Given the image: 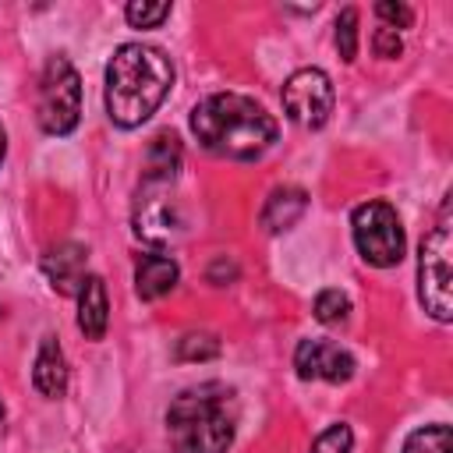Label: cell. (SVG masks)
<instances>
[{
	"instance_id": "cell-21",
	"label": "cell",
	"mask_w": 453,
	"mask_h": 453,
	"mask_svg": "<svg viewBox=\"0 0 453 453\" xmlns=\"http://www.w3.org/2000/svg\"><path fill=\"white\" fill-rule=\"evenodd\" d=\"M354 446V435L347 425H329L315 442H311V453H350Z\"/></svg>"
},
{
	"instance_id": "cell-11",
	"label": "cell",
	"mask_w": 453,
	"mask_h": 453,
	"mask_svg": "<svg viewBox=\"0 0 453 453\" xmlns=\"http://www.w3.org/2000/svg\"><path fill=\"white\" fill-rule=\"evenodd\" d=\"M177 262L170 255H142L134 262V290L142 301H156L163 294H170L177 287Z\"/></svg>"
},
{
	"instance_id": "cell-18",
	"label": "cell",
	"mask_w": 453,
	"mask_h": 453,
	"mask_svg": "<svg viewBox=\"0 0 453 453\" xmlns=\"http://www.w3.org/2000/svg\"><path fill=\"white\" fill-rule=\"evenodd\" d=\"M347 311H350V301H347V294L336 290V287H329V290H322V294L315 297V319H319L322 326H336V322H343Z\"/></svg>"
},
{
	"instance_id": "cell-7",
	"label": "cell",
	"mask_w": 453,
	"mask_h": 453,
	"mask_svg": "<svg viewBox=\"0 0 453 453\" xmlns=\"http://www.w3.org/2000/svg\"><path fill=\"white\" fill-rule=\"evenodd\" d=\"M283 110L301 127H322L333 113V81L319 67H301L283 85Z\"/></svg>"
},
{
	"instance_id": "cell-20",
	"label": "cell",
	"mask_w": 453,
	"mask_h": 453,
	"mask_svg": "<svg viewBox=\"0 0 453 453\" xmlns=\"http://www.w3.org/2000/svg\"><path fill=\"white\" fill-rule=\"evenodd\" d=\"M124 14L134 28H156L170 18V4H127Z\"/></svg>"
},
{
	"instance_id": "cell-9",
	"label": "cell",
	"mask_w": 453,
	"mask_h": 453,
	"mask_svg": "<svg viewBox=\"0 0 453 453\" xmlns=\"http://www.w3.org/2000/svg\"><path fill=\"white\" fill-rule=\"evenodd\" d=\"M294 368L301 379L347 382L354 375V357L329 340H301L294 350Z\"/></svg>"
},
{
	"instance_id": "cell-6",
	"label": "cell",
	"mask_w": 453,
	"mask_h": 453,
	"mask_svg": "<svg viewBox=\"0 0 453 453\" xmlns=\"http://www.w3.org/2000/svg\"><path fill=\"white\" fill-rule=\"evenodd\" d=\"M354 244L368 265L389 269L403 258V226L389 202H365L354 209Z\"/></svg>"
},
{
	"instance_id": "cell-8",
	"label": "cell",
	"mask_w": 453,
	"mask_h": 453,
	"mask_svg": "<svg viewBox=\"0 0 453 453\" xmlns=\"http://www.w3.org/2000/svg\"><path fill=\"white\" fill-rule=\"evenodd\" d=\"M180 230H184V219H180L177 198L170 195V184L145 180L134 202V234L149 244H170L180 237Z\"/></svg>"
},
{
	"instance_id": "cell-4",
	"label": "cell",
	"mask_w": 453,
	"mask_h": 453,
	"mask_svg": "<svg viewBox=\"0 0 453 453\" xmlns=\"http://www.w3.org/2000/svg\"><path fill=\"white\" fill-rule=\"evenodd\" d=\"M39 124L46 134H71L81 117V78L67 57H50L39 78Z\"/></svg>"
},
{
	"instance_id": "cell-23",
	"label": "cell",
	"mask_w": 453,
	"mask_h": 453,
	"mask_svg": "<svg viewBox=\"0 0 453 453\" xmlns=\"http://www.w3.org/2000/svg\"><path fill=\"white\" fill-rule=\"evenodd\" d=\"M375 14H379V18H386V21H393L396 28H407V25L414 21V11H411L407 4H389V0L375 4Z\"/></svg>"
},
{
	"instance_id": "cell-24",
	"label": "cell",
	"mask_w": 453,
	"mask_h": 453,
	"mask_svg": "<svg viewBox=\"0 0 453 453\" xmlns=\"http://www.w3.org/2000/svg\"><path fill=\"white\" fill-rule=\"evenodd\" d=\"M4 152H7V138H4V131H0V159H4Z\"/></svg>"
},
{
	"instance_id": "cell-25",
	"label": "cell",
	"mask_w": 453,
	"mask_h": 453,
	"mask_svg": "<svg viewBox=\"0 0 453 453\" xmlns=\"http://www.w3.org/2000/svg\"><path fill=\"white\" fill-rule=\"evenodd\" d=\"M0 428H4V403H0Z\"/></svg>"
},
{
	"instance_id": "cell-13",
	"label": "cell",
	"mask_w": 453,
	"mask_h": 453,
	"mask_svg": "<svg viewBox=\"0 0 453 453\" xmlns=\"http://www.w3.org/2000/svg\"><path fill=\"white\" fill-rule=\"evenodd\" d=\"M32 386H35L42 396H50V400L64 396V389H67V365H64L60 343H57L53 336H46V340L39 343L35 368H32Z\"/></svg>"
},
{
	"instance_id": "cell-3",
	"label": "cell",
	"mask_w": 453,
	"mask_h": 453,
	"mask_svg": "<svg viewBox=\"0 0 453 453\" xmlns=\"http://www.w3.org/2000/svg\"><path fill=\"white\" fill-rule=\"evenodd\" d=\"M237 396L223 382H202L173 396L166 435L177 453H223L234 442Z\"/></svg>"
},
{
	"instance_id": "cell-22",
	"label": "cell",
	"mask_w": 453,
	"mask_h": 453,
	"mask_svg": "<svg viewBox=\"0 0 453 453\" xmlns=\"http://www.w3.org/2000/svg\"><path fill=\"white\" fill-rule=\"evenodd\" d=\"M372 50H375V57H400L403 42H400L396 28L382 25V28H375V35H372Z\"/></svg>"
},
{
	"instance_id": "cell-1",
	"label": "cell",
	"mask_w": 453,
	"mask_h": 453,
	"mask_svg": "<svg viewBox=\"0 0 453 453\" xmlns=\"http://www.w3.org/2000/svg\"><path fill=\"white\" fill-rule=\"evenodd\" d=\"M276 131L273 113L241 92L205 96L191 110V134L205 152L223 159H258L276 142Z\"/></svg>"
},
{
	"instance_id": "cell-14",
	"label": "cell",
	"mask_w": 453,
	"mask_h": 453,
	"mask_svg": "<svg viewBox=\"0 0 453 453\" xmlns=\"http://www.w3.org/2000/svg\"><path fill=\"white\" fill-rule=\"evenodd\" d=\"M304 209H308V195L301 188H276L262 205V226L269 234H280L294 226L304 216Z\"/></svg>"
},
{
	"instance_id": "cell-2",
	"label": "cell",
	"mask_w": 453,
	"mask_h": 453,
	"mask_svg": "<svg viewBox=\"0 0 453 453\" xmlns=\"http://www.w3.org/2000/svg\"><path fill=\"white\" fill-rule=\"evenodd\" d=\"M173 85V64L163 50L124 42L106 64V113L117 127L145 124Z\"/></svg>"
},
{
	"instance_id": "cell-19",
	"label": "cell",
	"mask_w": 453,
	"mask_h": 453,
	"mask_svg": "<svg viewBox=\"0 0 453 453\" xmlns=\"http://www.w3.org/2000/svg\"><path fill=\"white\" fill-rule=\"evenodd\" d=\"M336 50L347 64L357 57V7H343L336 18Z\"/></svg>"
},
{
	"instance_id": "cell-15",
	"label": "cell",
	"mask_w": 453,
	"mask_h": 453,
	"mask_svg": "<svg viewBox=\"0 0 453 453\" xmlns=\"http://www.w3.org/2000/svg\"><path fill=\"white\" fill-rule=\"evenodd\" d=\"M177 170H180V142H177L173 131H159L149 142V152H145V180L173 184Z\"/></svg>"
},
{
	"instance_id": "cell-10",
	"label": "cell",
	"mask_w": 453,
	"mask_h": 453,
	"mask_svg": "<svg viewBox=\"0 0 453 453\" xmlns=\"http://www.w3.org/2000/svg\"><path fill=\"white\" fill-rule=\"evenodd\" d=\"M85 262H88V251L74 241L67 244H57L46 258H42V273L46 280L53 283V290L60 294H78L81 283H85Z\"/></svg>"
},
{
	"instance_id": "cell-17",
	"label": "cell",
	"mask_w": 453,
	"mask_h": 453,
	"mask_svg": "<svg viewBox=\"0 0 453 453\" xmlns=\"http://www.w3.org/2000/svg\"><path fill=\"white\" fill-rule=\"evenodd\" d=\"M219 354V340L212 333H188L177 340L173 357L177 361H212Z\"/></svg>"
},
{
	"instance_id": "cell-5",
	"label": "cell",
	"mask_w": 453,
	"mask_h": 453,
	"mask_svg": "<svg viewBox=\"0 0 453 453\" xmlns=\"http://www.w3.org/2000/svg\"><path fill=\"white\" fill-rule=\"evenodd\" d=\"M449 216L442 209L439 223L425 234L421 241V251H418V297L425 304V311L439 322H449L453 315V304H449V283H453V273H449Z\"/></svg>"
},
{
	"instance_id": "cell-16",
	"label": "cell",
	"mask_w": 453,
	"mask_h": 453,
	"mask_svg": "<svg viewBox=\"0 0 453 453\" xmlns=\"http://www.w3.org/2000/svg\"><path fill=\"white\" fill-rule=\"evenodd\" d=\"M403 453H453V435L449 425H425L407 435Z\"/></svg>"
},
{
	"instance_id": "cell-12",
	"label": "cell",
	"mask_w": 453,
	"mask_h": 453,
	"mask_svg": "<svg viewBox=\"0 0 453 453\" xmlns=\"http://www.w3.org/2000/svg\"><path fill=\"white\" fill-rule=\"evenodd\" d=\"M110 322V301H106V283L99 276H85L78 290V329L85 340H103Z\"/></svg>"
}]
</instances>
